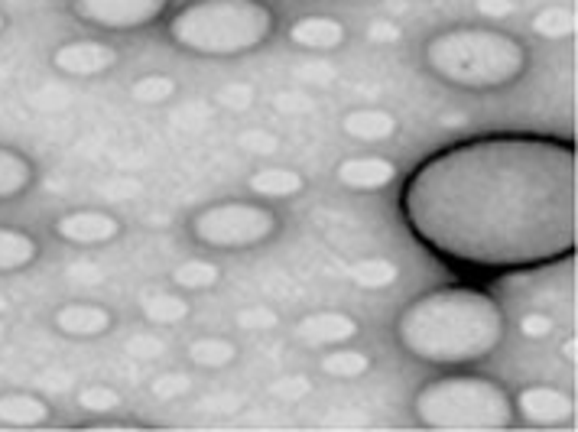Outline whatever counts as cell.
Here are the masks:
<instances>
[{
	"label": "cell",
	"instance_id": "25",
	"mask_svg": "<svg viewBox=\"0 0 578 432\" xmlns=\"http://www.w3.org/2000/svg\"><path fill=\"white\" fill-rule=\"evenodd\" d=\"M221 280V270L212 264V260H186V264H179L173 270V283L179 290H208V286H215Z\"/></svg>",
	"mask_w": 578,
	"mask_h": 432
},
{
	"label": "cell",
	"instance_id": "9",
	"mask_svg": "<svg viewBox=\"0 0 578 432\" xmlns=\"http://www.w3.org/2000/svg\"><path fill=\"white\" fill-rule=\"evenodd\" d=\"M514 410L520 413V420L530 426H562L575 416V400L556 387L536 384L520 390L514 400Z\"/></svg>",
	"mask_w": 578,
	"mask_h": 432
},
{
	"label": "cell",
	"instance_id": "29",
	"mask_svg": "<svg viewBox=\"0 0 578 432\" xmlns=\"http://www.w3.org/2000/svg\"><path fill=\"white\" fill-rule=\"evenodd\" d=\"M218 101L231 111H247V108H254L257 91H254V85H247V82H231V85H225L218 91Z\"/></svg>",
	"mask_w": 578,
	"mask_h": 432
},
{
	"label": "cell",
	"instance_id": "5",
	"mask_svg": "<svg viewBox=\"0 0 578 432\" xmlns=\"http://www.w3.org/2000/svg\"><path fill=\"white\" fill-rule=\"evenodd\" d=\"M416 420L429 429H455V432H484V429H510L517 420L514 397L491 381L475 374H452L429 381L413 400Z\"/></svg>",
	"mask_w": 578,
	"mask_h": 432
},
{
	"label": "cell",
	"instance_id": "24",
	"mask_svg": "<svg viewBox=\"0 0 578 432\" xmlns=\"http://www.w3.org/2000/svg\"><path fill=\"white\" fill-rule=\"evenodd\" d=\"M533 33L543 39H553V43L569 39L575 36V13L569 7H543L533 17Z\"/></svg>",
	"mask_w": 578,
	"mask_h": 432
},
{
	"label": "cell",
	"instance_id": "2",
	"mask_svg": "<svg viewBox=\"0 0 578 432\" xmlns=\"http://www.w3.org/2000/svg\"><path fill=\"white\" fill-rule=\"evenodd\" d=\"M504 309L475 286H442L403 309L397 338L406 355L426 364H471L504 338Z\"/></svg>",
	"mask_w": 578,
	"mask_h": 432
},
{
	"label": "cell",
	"instance_id": "14",
	"mask_svg": "<svg viewBox=\"0 0 578 432\" xmlns=\"http://www.w3.org/2000/svg\"><path fill=\"white\" fill-rule=\"evenodd\" d=\"M345 23L335 20V17H299L293 26H289V39L302 49H312V52H328V49H338L345 43Z\"/></svg>",
	"mask_w": 578,
	"mask_h": 432
},
{
	"label": "cell",
	"instance_id": "17",
	"mask_svg": "<svg viewBox=\"0 0 578 432\" xmlns=\"http://www.w3.org/2000/svg\"><path fill=\"white\" fill-rule=\"evenodd\" d=\"M247 186H251V192L260 195V199H293V195L306 189V179L289 166H267L247 179Z\"/></svg>",
	"mask_w": 578,
	"mask_h": 432
},
{
	"label": "cell",
	"instance_id": "42",
	"mask_svg": "<svg viewBox=\"0 0 578 432\" xmlns=\"http://www.w3.org/2000/svg\"><path fill=\"white\" fill-rule=\"evenodd\" d=\"M4 26H7V17H4V13H0V33H4Z\"/></svg>",
	"mask_w": 578,
	"mask_h": 432
},
{
	"label": "cell",
	"instance_id": "11",
	"mask_svg": "<svg viewBox=\"0 0 578 432\" xmlns=\"http://www.w3.org/2000/svg\"><path fill=\"white\" fill-rule=\"evenodd\" d=\"M56 234L69 244L95 247L108 244L121 234V221L108 212H98V208H82V212H69L56 221Z\"/></svg>",
	"mask_w": 578,
	"mask_h": 432
},
{
	"label": "cell",
	"instance_id": "31",
	"mask_svg": "<svg viewBox=\"0 0 578 432\" xmlns=\"http://www.w3.org/2000/svg\"><path fill=\"white\" fill-rule=\"evenodd\" d=\"M312 390V384H309V377H299V374H293V377H280V381H273L270 384V394L273 397H280V400H302Z\"/></svg>",
	"mask_w": 578,
	"mask_h": 432
},
{
	"label": "cell",
	"instance_id": "26",
	"mask_svg": "<svg viewBox=\"0 0 578 432\" xmlns=\"http://www.w3.org/2000/svg\"><path fill=\"white\" fill-rule=\"evenodd\" d=\"M130 95H134V101L140 104H166L173 95H179V82L169 75H140L134 85H130Z\"/></svg>",
	"mask_w": 578,
	"mask_h": 432
},
{
	"label": "cell",
	"instance_id": "6",
	"mask_svg": "<svg viewBox=\"0 0 578 432\" xmlns=\"http://www.w3.org/2000/svg\"><path fill=\"white\" fill-rule=\"evenodd\" d=\"M189 231L212 251H247L280 231V215L260 202H215L192 215Z\"/></svg>",
	"mask_w": 578,
	"mask_h": 432
},
{
	"label": "cell",
	"instance_id": "27",
	"mask_svg": "<svg viewBox=\"0 0 578 432\" xmlns=\"http://www.w3.org/2000/svg\"><path fill=\"white\" fill-rule=\"evenodd\" d=\"M78 407L88 410V413H111L121 407V394L108 384H91L78 394Z\"/></svg>",
	"mask_w": 578,
	"mask_h": 432
},
{
	"label": "cell",
	"instance_id": "39",
	"mask_svg": "<svg viewBox=\"0 0 578 432\" xmlns=\"http://www.w3.org/2000/svg\"><path fill=\"white\" fill-rule=\"evenodd\" d=\"M465 124H468V114H462V111L442 114V127H465Z\"/></svg>",
	"mask_w": 578,
	"mask_h": 432
},
{
	"label": "cell",
	"instance_id": "36",
	"mask_svg": "<svg viewBox=\"0 0 578 432\" xmlns=\"http://www.w3.org/2000/svg\"><path fill=\"white\" fill-rule=\"evenodd\" d=\"M475 7H478L481 17H491V20L514 17V10H517L514 0H475Z\"/></svg>",
	"mask_w": 578,
	"mask_h": 432
},
{
	"label": "cell",
	"instance_id": "33",
	"mask_svg": "<svg viewBox=\"0 0 578 432\" xmlns=\"http://www.w3.org/2000/svg\"><path fill=\"white\" fill-rule=\"evenodd\" d=\"M520 332L527 338H546L553 335V319L543 316V312H527V316L520 319Z\"/></svg>",
	"mask_w": 578,
	"mask_h": 432
},
{
	"label": "cell",
	"instance_id": "15",
	"mask_svg": "<svg viewBox=\"0 0 578 432\" xmlns=\"http://www.w3.org/2000/svg\"><path fill=\"white\" fill-rule=\"evenodd\" d=\"M341 130L354 140L364 143H380L397 134V117L384 108H358L341 117Z\"/></svg>",
	"mask_w": 578,
	"mask_h": 432
},
{
	"label": "cell",
	"instance_id": "32",
	"mask_svg": "<svg viewBox=\"0 0 578 432\" xmlns=\"http://www.w3.org/2000/svg\"><path fill=\"white\" fill-rule=\"evenodd\" d=\"M192 387L189 374H163L153 381V397L160 400H176L179 394H186V390Z\"/></svg>",
	"mask_w": 578,
	"mask_h": 432
},
{
	"label": "cell",
	"instance_id": "37",
	"mask_svg": "<svg viewBox=\"0 0 578 432\" xmlns=\"http://www.w3.org/2000/svg\"><path fill=\"white\" fill-rule=\"evenodd\" d=\"M277 108L280 111H306V108H312V98H306V95H296V91H286V95H280L277 98Z\"/></svg>",
	"mask_w": 578,
	"mask_h": 432
},
{
	"label": "cell",
	"instance_id": "43",
	"mask_svg": "<svg viewBox=\"0 0 578 432\" xmlns=\"http://www.w3.org/2000/svg\"><path fill=\"white\" fill-rule=\"evenodd\" d=\"M0 332H4V325H0Z\"/></svg>",
	"mask_w": 578,
	"mask_h": 432
},
{
	"label": "cell",
	"instance_id": "35",
	"mask_svg": "<svg viewBox=\"0 0 578 432\" xmlns=\"http://www.w3.org/2000/svg\"><path fill=\"white\" fill-rule=\"evenodd\" d=\"M400 36H403L400 26L393 20H387V17H380V20H374L371 26H367V39H371V43H397Z\"/></svg>",
	"mask_w": 578,
	"mask_h": 432
},
{
	"label": "cell",
	"instance_id": "18",
	"mask_svg": "<svg viewBox=\"0 0 578 432\" xmlns=\"http://www.w3.org/2000/svg\"><path fill=\"white\" fill-rule=\"evenodd\" d=\"M0 423L7 426H43L49 423V403L36 394H0Z\"/></svg>",
	"mask_w": 578,
	"mask_h": 432
},
{
	"label": "cell",
	"instance_id": "16",
	"mask_svg": "<svg viewBox=\"0 0 578 432\" xmlns=\"http://www.w3.org/2000/svg\"><path fill=\"white\" fill-rule=\"evenodd\" d=\"M36 169L30 156H23L13 147H0V202H13L33 186Z\"/></svg>",
	"mask_w": 578,
	"mask_h": 432
},
{
	"label": "cell",
	"instance_id": "8",
	"mask_svg": "<svg viewBox=\"0 0 578 432\" xmlns=\"http://www.w3.org/2000/svg\"><path fill=\"white\" fill-rule=\"evenodd\" d=\"M361 335V322L341 309H322L309 312L296 322V338L309 348H335L348 345Z\"/></svg>",
	"mask_w": 578,
	"mask_h": 432
},
{
	"label": "cell",
	"instance_id": "19",
	"mask_svg": "<svg viewBox=\"0 0 578 432\" xmlns=\"http://www.w3.org/2000/svg\"><path fill=\"white\" fill-rule=\"evenodd\" d=\"M36 257H39V247L33 241V234H26L20 228H0V273L30 267Z\"/></svg>",
	"mask_w": 578,
	"mask_h": 432
},
{
	"label": "cell",
	"instance_id": "7",
	"mask_svg": "<svg viewBox=\"0 0 578 432\" xmlns=\"http://www.w3.org/2000/svg\"><path fill=\"white\" fill-rule=\"evenodd\" d=\"M169 0H72V13L98 30H143L163 17Z\"/></svg>",
	"mask_w": 578,
	"mask_h": 432
},
{
	"label": "cell",
	"instance_id": "12",
	"mask_svg": "<svg viewBox=\"0 0 578 432\" xmlns=\"http://www.w3.org/2000/svg\"><path fill=\"white\" fill-rule=\"evenodd\" d=\"M335 176L341 186H348L354 192H377L387 189L393 179H397V166H393L387 156H348L341 160Z\"/></svg>",
	"mask_w": 578,
	"mask_h": 432
},
{
	"label": "cell",
	"instance_id": "40",
	"mask_svg": "<svg viewBox=\"0 0 578 432\" xmlns=\"http://www.w3.org/2000/svg\"><path fill=\"white\" fill-rule=\"evenodd\" d=\"M562 355H566V361H572V364H575V338H569V342L562 345Z\"/></svg>",
	"mask_w": 578,
	"mask_h": 432
},
{
	"label": "cell",
	"instance_id": "22",
	"mask_svg": "<svg viewBox=\"0 0 578 432\" xmlns=\"http://www.w3.org/2000/svg\"><path fill=\"white\" fill-rule=\"evenodd\" d=\"M322 374L335 377V381H358L367 371H371V358L358 348H332L328 355H322Z\"/></svg>",
	"mask_w": 578,
	"mask_h": 432
},
{
	"label": "cell",
	"instance_id": "4",
	"mask_svg": "<svg viewBox=\"0 0 578 432\" xmlns=\"http://www.w3.org/2000/svg\"><path fill=\"white\" fill-rule=\"evenodd\" d=\"M273 33V10L264 0H192L169 20V39L195 56H244Z\"/></svg>",
	"mask_w": 578,
	"mask_h": 432
},
{
	"label": "cell",
	"instance_id": "3",
	"mask_svg": "<svg viewBox=\"0 0 578 432\" xmlns=\"http://www.w3.org/2000/svg\"><path fill=\"white\" fill-rule=\"evenodd\" d=\"M423 59L442 82L471 91L507 88L527 72V46L491 26H455L429 36Z\"/></svg>",
	"mask_w": 578,
	"mask_h": 432
},
{
	"label": "cell",
	"instance_id": "21",
	"mask_svg": "<svg viewBox=\"0 0 578 432\" xmlns=\"http://www.w3.org/2000/svg\"><path fill=\"white\" fill-rule=\"evenodd\" d=\"M238 358V345L231 338H221V335H208V338H195L189 345V361L199 364V368L208 371H218V368H228Z\"/></svg>",
	"mask_w": 578,
	"mask_h": 432
},
{
	"label": "cell",
	"instance_id": "10",
	"mask_svg": "<svg viewBox=\"0 0 578 432\" xmlns=\"http://www.w3.org/2000/svg\"><path fill=\"white\" fill-rule=\"evenodd\" d=\"M52 65H56L62 75H75V78L104 75L117 65V49L108 43H95V39H72V43L56 46Z\"/></svg>",
	"mask_w": 578,
	"mask_h": 432
},
{
	"label": "cell",
	"instance_id": "20",
	"mask_svg": "<svg viewBox=\"0 0 578 432\" xmlns=\"http://www.w3.org/2000/svg\"><path fill=\"white\" fill-rule=\"evenodd\" d=\"M348 277L361 290H387V286L400 280V267L387 257H364L348 267Z\"/></svg>",
	"mask_w": 578,
	"mask_h": 432
},
{
	"label": "cell",
	"instance_id": "28",
	"mask_svg": "<svg viewBox=\"0 0 578 432\" xmlns=\"http://www.w3.org/2000/svg\"><path fill=\"white\" fill-rule=\"evenodd\" d=\"M234 322H238V329L244 332H270L280 325V316L270 306H247L234 316Z\"/></svg>",
	"mask_w": 578,
	"mask_h": 432
},
{
	"label": "cell",
	"instance_id": "30",
	"mask_svg": "<svg viewBox=\"0 0 578 432\" xmlns=\"http://www.w3.org/2000/svg\"><path fill=\"white\" fill-rule=\"evenodd\" d=\"M238 143L244 150L260 153V156H270V153L280 150V137L270 134V130H244V134L238 137Z\"/></svg>",
	"mask_w": 578,
	"mask_h": 432
},
{
	"label": "cell",
	"instance_id": "34",
	"mask_svg": "<svg viewBox=\"0 0 578 432\" xmlns=\"http://www.w3.org/2000/svg\"><path fill=\"white\" fill-rule=\"evenodd\" d=\"M163 348L166 345L153 335H137V338H130V342H127V351H130V355H137V358H160Z\"/></svg>",
	"mask_w": 578,
	"mask_h": 432
},
{
	"label": "cell",
	"instance_id": "38",
	"mask_svg": "<svg viewBox=\"0 0 578 432\" xmlns=\"http://www.w3.org/2000/svg\"><path fill=\"white\" fill-rule=\"evenodd\" d=\"M69 277L78 283H101V270L95 264H75L69 267Z\"/></svg>",
	"mask_w": 578,
	"mask_h": 432
},
{
	"label": "cell",
	"instance_id": "1",
	"mask_svg": "<svg viewBox=\"0 0 578 432\" xmlns=\"http://www.w3.org/2000/svg\"><path fill=\"white\" fill-rule=\"evenodd\" d=\"M400 205L416 238L458 267L556 264L578 241L575 147L536 134L455 143L416 166Z\"/></svg>",
	"mask_w": 578,
	"mask_h": 432
},
{
	"label": "cell",
	"instance_id": "41",
	"mask_svg": "<svg viewBox=\"0 0 578 432\" xmlns=\"http://www.w3.org/2000/svg\"><path fill=\"white\" fill-rule=\"evenodd\" d=\"M7 312V296H0V316Z\"/></svg>",
	"mask_w": 578,
	"mask_h": 432
},
{
	"label": "cell",
	"instance_id": "13",
	"mask_svg": "<svg viewBox=\"0 0 578 432\" xmlns=\"http://www.w3.org/2000/svg\"><path fill=\"white\" fill-rule=\"evenodd\" d=\"M52 325L69 338H95V335L111 332L114 316H111V309H104L98 303H65L56 309Z\"/></svg>",
	"mask_w": 578,
	"mask_h": 432
},
{
	"label": "cell",
	"instance_id": "23",
	"mask_svg": "<svg viewBox=\"0 0 578 432\" xmlns=\"http://www.w3.org/2000/svg\"><path fill=\"white\" fill-rule=\"evenodd\" d=\"M140 312L153 325H176L189 316V303L179 293H153L140 303Z\"/></svg>",
	"mask_w": 578,
	"mask_h": 432
}]
</instances>
